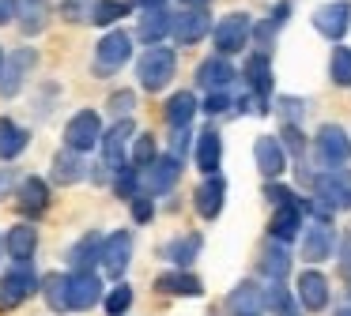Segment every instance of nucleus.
<instances>
[{"label":"nucleus","mask_w":351,"mask_h":316,"mask_svg":"<svg viewBox=\"0 0 351 316\" xmlns=\"http://www.w3.org/2000/svg\"><path fill=\"white\" fill-rule=\"evenodd\" d=\"M174 68H178V57L170 49H162V45H152V49L140 57L136 64V75H140V87L147 90H162L170 79H174Z\"/></svg>","instance_id":"1"},{"label":"nucleus","mask_w":351,"mask_h":316,"mask_svg":"<svg viewBox=\"0 0 351 316\" xmlns=\"http://www.w3.org/2000/svg\"><path fill=\"white\" fill-rule=\"evenodd\" d=\"M129 57H132V38L125 34V30H110L99 42V49H95V75L121 72V68L129 64Z\"/></svg>","instance_id":"2"},{"label":"nucleus","mask_w":351,"mask_h":316,"mask_svg":"<svg viewBox=\"0 0 351 316\" xmlns=\"http://www.w3.org/2000/svg\"><path fill=\"white\" fill-rule=\"evenodd\" d=\"M34 286H38V275H34V267H27V263H16L8 275H0V313L19 308L34 293Z\"/></svg>","instance_id":"3"},{"label":"nucleus","mask_w":351,"mask_h":316,"mask_svg":"<svg viewBox=\"0 0 351 316\" xmlns=\"http://www.w3.org/2000/svg\"><path fill=\"white\" fill-rule=\"evenodd\" d=\"M102 135H106V132H102V117H99V113H95V109H80L76 117L64 124V147L76 150V155H87Z\"/></svg>","instance_id":"4"},{"label":"nucleus","mask_w":351,"mask_h":316,"mask_svg":"<svg viewBox=\"0 0 351 316\" xmlns=\"http://www.w3.org/2000/svg\"><path fill=\"white\" fill-rule=\"evenodd\" d=\"M250 34H253V23H250V15H242V12L223 15V19L215 23V30H212L215 49L219 53H242V45L250 42Z\"/></svg>","instance_id":"5"},{"label":"nucleus","mask_w":351,"mask_h":316,"mask_svg":"<svg viewBox=\"0 0 351 316\" xmlns=\"http://www.w3.org/2000/svg\"><path fill=\"white\" fill-rule=\"evenodd\" d=\"M313 147H317V158L325 166H343L351 155V143H348V135H343L340 124H321Z\"/></svg>","instance_id":"6"},{"label":"nucleus","mask_w":351,"mask_h":316,"mask_svg":"<svg viewBox=\"0 0 351 316\" xmlns=\"http://www.w3.org/2000/svg\"><path fill=\"white\" fill-rule=\"evenodd\" d=\"M38 64V53L34 49H16L8 60H4V75H0V94L4 98H16L19 87H23V75Z\"/></svg>","instance_id":"7"},{"label":"nucleus","mask_w":351,"mask_h":316,"mask_svg":"<svg viewBox=\"0 0 351 316\" xmlns=\"http://www.w3.org/2000/svg\"><path fill=\"white\" fill-rule=\"evenodd\" d=\"M99 298H102V282H99V275L95 271H72L69 275V308H91V305H99Z\"/></svg>","instance_id":"8"},{"label":"nucleus","mask_w":351,"mask_h":316,"mask_svg":"<svg viewBox=\"0 0 351 316\" xmlns=\"http://www.w3.org/2000/svg\"><path fill=\"white\" fill-rule=\"evenodd\" d=\"M313 27L325 38H343V30L351 27V4L348 0H332V4H321L313 12Z\"/></svg>","instance_id":"9"},{"label":"nucleus","mask_w":351,"mask_h":316,"mask_svg":"<svg viewBox=\"0 0 351 316\" xmlns=\"http://www.w3.org/2000/svg\"><path fill=\"white\" fill-rule=\"evenodd\" d=\"M212 19H208V12L204 8H185V12H178L174 15V38L182 45H193V42H200L204 34H212Z\"/></svg>","instance_id":"10"},{"label":"nucleus","mask_w":351,"mask_h":316,"mask_svg":"<svg viewBox=\"0 0 351 316\" xmlns=\"http://www.w3.org/2000/svg\"><path fill=\"white\" fill-rule=\"evenodd\" d=\"M313 188H317V203H325L328 211L348 207V200H351L348 173H321V177H313Z\"/></svg>","instance_id":"11"},{"label":"nucleus","mask_w":351,"mask_h":316,"mask_svg":"<svg viewBox=\"0 0 351 316\" xmlns=\"http://www.w3.org/2000/svg\"><path fill=\"white\" fill-rule=\"evenodd\" d=\"M155 290L170 293V298H200V293H204V282H200L193 271L174 267V271H167V275L155 278Z\"/></svg>","instance_id":"12"},{"label":"nucleus","mask_w":351,"mask_h":316,"mask_svg":"<svg viewBox=\"0 0 351 316\" xmlns=\"http://www.w3.org/2000/svg\"><path fill=\"white\" fill-rule=\"evenodd\" d=\"M132 260V233L129 230H117L106 237V248H102V267H106V275H121L125 267H129Z\"/></svg>","instance_id":"13"},{"label":"nucleus","mask_w":351,"mask_h":316,"mask_svg":"<svg viewBox=\"0 0 351 316\" xmlns=\"http://www.w3.org/2000/svg\"><path fill=\"white\" fill-rule=\"evenodd\" d=\"M298 305L310 308V313H321L328 305V282L321 271H302L298 275Z\"/></svg>","instance_id":"14"},{"label":"nucleus","mask_w":351,"mask_h":316,"mask_svg":"<svg viewBox=\"0 0 351 316\" xmlns=\"http://www.w3.org/2000/svg\"><path fill=\"white\" fill-rule=\"evenodd\" d=\"M230 83H234V68H230L227 57H208L197 68V87H208V94L212 90H227Z\"/></svg>","instance_id":"15"},{"label":"nucleus","mask_w":351,"mask_h":316,"mask_svg":"<svg viewBox=\"0 0 351 316\" xmlns=\"http://www.w3.org/2000/svg\"><path fill=\"white\" fill-rule=\"evenodd\" d=\"M253 155H257V170L265 173V177H280L283 166H287L283 143H280V140H272V135H261V140L253 143Z\"/></svg>","instance_id":"16"},{"label":"nucleus","mask_w":351,"mask_h":316,"mask_svg":"<svg viewBox=\"0 0 351 316\" xmlns=\"http://www.w3.org/2000/svg\"><path fill=\"white\" fill-rule=\"evenodd\" d=\"M178 177H182V162H178L174 155H167V158H159V162L147 170L144 185H147L152 196H162V192H170V188L178 185Z\"/></svg>","instance_id":"17"},{"label":"nucleus","mask_w":351,"mask_h":316,"mask_svg":"<svg viewBox=\"0 0 351 316\" xmlns=\"http://www.w3.org/2000/svg\"><path fill=\"white\" fill-rule=\"evenodd\" d=\"M268 233H272L280 245H287V241H295L298 233H302V203H291V207H276L272 215V226H268Z\"/></svg>","instance_id":"18"},{"label":"nucleus","mask_w":351,"mask_h":316,"mask_svg":"<svg viewBox=\"0 0 351 316\" xmlns=\"http://www.w3.org/2000/svg\"><path fill=\"white\" fill-rule=\"evenodd\" d=\"M223 196H227V181L219 177V173H212V177L204 181V185L197 188V196H193V203H197V211L204 218H215L223 211Z\"/></svg>","instance_id":"19"},{"label":"nucleus","mask_w":351,"mask_h":316,"mask_svg":"<svg viewBox=\"0 0 351 316\" xmlns=\"http://www.w3.org/2000/svg\"><path fill=\"white\" fill-rule=\"evenodd\" d=\"M132 128H136V124H132V117H125V120H117V124L102 135V158H106V166H117V170H121V155H125V143H129Z\"/></svg>","instance_id":"20"},{"label":"nucleus","mask_w":351,"mask_h":316,"mask_svg":"<svg viewBox=\"0 0 351 316\" xmlns=\"http://www.w3.org/2000/svg\"><path fill=\"white\" fill-rule=\"evenodd\" d=\"M332 252V230L328 226H310V230L302 233V260L306 263H321L325 256Z\"/></svg>","instance_id":"21"},{"label":"nucleus","mask_w":351,"mask_h":316,"mask_svg":"<svg viewBox=\"0 0 351 316\" xmlns=\"http://www.w3.org/2000/svg\"><path fill=\"white\" fill-rule=\"evenodd\" d=\"M4 248H8V256L16 263H27L34 256V248H38V233L31 226H12L8 237H4Z\"/></svg>","instance_id":"22"},{"label":"nucleus","mask_w":351,"mask_h":316,"mask_svg":"<svg viewBox=\"0 0 351 316\" xmlns=\"http://www.w3.org/2000/svg\"><path fill=\"white\" fill-rule=\"evenodd\" d=\"M84 177H87L84 155H76V150L64 147L61 155L53 158V181H57V185H76V181H84Z\"/></svg>","instance_id":"23"},{"label":"nucleus","mask_w":351,"mask_h":316,"mask_svg":"<svg viewBox=\"0 0 351 316\" xmlns=\"http://www.w3.org/2000/svg\"><path fill=\"white\" fill-rule=\"evenodd\" d=\"M49 207V188L42 177H23V185H19V211H27V215H42V211Z\"/></svg>","instance_id":"24"},{"label":"nucleus","mask_w":351,"mask_h":316,"mask_svg":"<svg viewBox=\"0 0 351 316\" xmlns=\"http://www.w3.org/2000/svg\"><path fill=\"white\" fill-rule=\"evenodd\" d=\"M27 143H31V132H27V128H19L16 120H8V117L0 120V158H4V162L23 155Z\"/></svg>","instance_id":"25"},{"label":"nucleus","mask_w":351,"mask_h":316,"mask_svg":"<svg viewBox=\"0 0 351 316\" xmlns=\"http://www.w3.org/2000/svg\"><path fill=\"white\" fill-rule=\"evenodd\" d=\"M102 248H106V241H102L99 233H84V237L69 248V263L76 271H87V267H91V260H102Z\"/></svg>","instance_id":"26"},{"label":"nucleus","mask_w":351,"mask_h":316,"mask_svg":"<svg viewBox=\"0 0 351 316\" xmlns=\"http://www.w3.org/2000/svg\"><path fill=\"white\" fill-rule=\"evenodd\" d=\"M200 248H204L200 233H185V237H174V241H170L162 252H167V260L174 263V267H189V263L200 256Z\"/></svg>","instance_id":"27"},{"label":"nucleus","mask_w":351,"mask_h":316,"mask_svg":"<svg viewBox=\"0 0 351 316\" xmlns=\"http://www.w3.org/2000/svg\"><path fill=\"white\" fill-rule=\"evenodd\" d=\"M219 158H223V143H219V132H200V140H197V166L212 177L215 170H219Z\"/></svg>","instance_id":"28"},{"label":"nucleus","mask_w":351,"mask_h":316,"mask_svg":"<svg viewBox=\"0 0 351 316\" xmlns=\"http://www.w3.org/2000/svg\"><path fill=\"white\" fill-rule=\"evenodd\" d=\"M261 305H265V293H261L253 282L234 286V293H230V313L234 316H257Z\"/></svg>","instance_id":"29"},{"label":"nucleus","mask_w":351,"mask_h":316,"mask_svg":"<svg viewBox=\"0 0 351 316\" xmlns=\"http://www.w3.org/2000/svg\"><path fill=\"white\" fill-rule=\"evenodd\" d=\"M167 30H174V19H170V15L162 12V8H152V12H144V15H140L136 34L144 38L147 45H152V42H159V38L167 34Z\"/></svg>","instance_id":"30"},{"label":"nucleus","mask_w":351,"mask_h":316,"mask_svg":"<svg viewBox=\"0 0 351 316\" xmlns=\"http://www.w3.org/2000/svg\"><path fill=\"white\" fill-rule=\"evenodd\" d=\"M193 113H197V98H193L189 90H178V94L167 102V120H170V128H174V132H182V128L189 124Z\"/></svg>","instance_id":"31"},{"label":"nucleus","mask_w":351,"mask_h":316,"mask_svg":"<svg viewBox=\"0 0 351 316\" xmlns=\"http://www.w3.org/2000/svg\"><path fill=\"white\" fill-rule=\"evenodd\" d=\"M287 267H291L287 248H283L280 241H268V245L261 248V271H265V275H272L276 282H280V278L287 275Z\"/></svg>","instance_id":"32"},{"label":"nucleus","mask_w":351,"mask_h":316,"mask_svg":"<svg viewBox=\"0 0 351 316\" xmlns=\"http://www.w3.org/2000/svg\"><path fill=\"white\" fill-rule=\"evenodd\" d=\"M245 79H250V87L257 90L261 98L272 90V64H268L265 53H253L250 57V64H245Z\"/></svg>","instance_id":"33"},{"label":"nucleus","mask_w":351,"mask_h":316,"mask_svg":"<svg viewBox=\"0 0 351 316\" xmlns=\"http://www.w3.org/2000/svg\"><path fill=\"white\" fill-rule=\"evenodd\" d=\"M16 15L23 19L27 34L46 30V0H16Z\"/></svg>","instance_id":"34"},{"label":"nucleus","mask_w":351,"mask_h":316,"mask_svg":"<svg viewBox=\"0 0 351 316\" xmlns=\"http://www.w3.org/2000/svg\"><path fill=\"white\" fill-rule=\"evenodd\" d=\"M265 305L272 308L276 316H302V308H298V301L291 298V293L283 290L280 282H276V286H268V293H265Z\"/></svg>","instance_id":"35"},{"label":"nucleus","mask_w":351,"mask_h":316,"mask_svg":"<svg viewBox=\"0 0 351 316\" xmlns=\"http://www.w3.org/2000/svg\"><path fill=\"white\" fill-rule=\"evenodd\" d=\"M129 15V4L125 0H95V27H110V23L125 19Z\"/></svg>","instance_id":"36"},{"label":"nucleus","mask_w":351,"mask_h":316,"mask_svg":"<svg viewBox=\"0 0 351 316\" xmlns=\"http://www.w3.org/2000/svg\"><path fill=\"white\" fill-rule=\"evenodd\" d=\"M155 162H159V158H155V135L152 132L136 135V143H132V166H136V170H152Z\"/></svg>","instance_id":"37"},{"label":"nucleus","mask_w":351,"mask_h":316,"mask_svg":"<svg viewBox=\"0 0 351 316\" xmlns=\"http://www.w3.org/2000/svg\"><path fill=\"white\" fill-rule=\"evenodd\" d=\"M42 286H46V301H49V308H53V313H64V308H69V278L49 275Z\"/></svg>","instance_id":"38"},{"label":"nucleus","mask_w":351,"mask_h":316,"mask_svg":"<svg viewBox=\"0 0 351 316\" xmlns=\"http://www.w3.org/2000/svg\"><path fill=\"white\" fill-rule=\"evenodd\" d=\"M328 72H332V83H336V87H351V49H336Z\"/></svg>","instance_id":"39"},{"label":"nucleus","mask_w":351,"mask_h":316,"mask_svg":"<svg viewBox=\"0 0 351 316\" xmlns=\"http://www.w3.org/2000/svg\"><path fill=\"white\" fill-rule=\"evenodd\" d=\"M136 185H140L136 166H121V170L114 173V192L117 196H132V192H136Z\"/></svg>","instance_id":"40"},{"label":"nucleus","mask_w":351,"mask_h":316,"mask_svg":"<svg viewBox=\"0 0 351 316\" xmlns=\"http://www.w3.org/2000/svg\"><path fill=\"white\" fill-rule=\"evenodd\" d=\"M132 305V290H129V286H117V290L114 293H110V298H106V308H110V313H114V316H121L125 313V308H129Z\"/></svg>","instance_id":"41"},{"label":"nucleus","mask_w":351,"mask_h":316,"mask_svg":"<svg viewBox=\"0 0 351 316\" xmlns=\"http://www.w3.org/2000/svg\"><path fill=\"white\" fill-rule=\"evenodd\" d=\"M265 196H268L272 203H280V207H291V203H298L295 196H291L283 185H276V181H268V185H265Z\"/></svg>","instance_id":"42"},{"label":"nucleus","mask_w":351,"mask_h":316,"mask_svg":"<svg viewBox=\"0 0 351 316\" xmlns=\"http://www.w3.org/2000/svg\"><path fill=\"white\" fill-rule=\"evenodd\" d=\"M152 215H155L152 200H144V196H136V200H132V218H136V222H152Z\"/></svg>","instance_id":"43"},{"label":"nucleus","mask_w":351,"mask_h":316,"mask_svg":"<svg viewBox=\"0 0 351 316\" xmlns=\"http://www.w3.org/2000/svg\"><path fill=\"white\" fill-rule=\"evenodd\" d=\"M230 105V98H227V90H212V94L204 98V109L208 113H223Z\"/></svg>","instance_id":"44"},{"label":"nucleus","mask_w":351,"mask_h":316,"mask_svg":"<svg viewBox=\"0 0 351 316\" xmlns=\"http://www.w3.org/2000/svg\"><path fill=\"white\" fill-rule=\"evenodd\" d=\"M64 19L84 23V19H91V12H84V0H69V8H64Z\"/></svg>","instance_id":"45"},{"label":"nucleus","mask_w":351,"mask_h":316,"mask_svg":"<svg viewBox=\"0 0 351 316\" xmlns=\"http://www.w3.org/2000/svg\"><path fill=\"white\" fill-rule=\"evenodd\" d=\"M110 109L121 113V120H125L132 113V94H114V98H110Z\"/></svg>","instance_id":"46"},{"label":"nucleus","mask_w":351,"mask_h":316,"mask_svg":"<svg viewBox=\"0 0 351 316\" xmlns=\"http://www.w3.org/2000/svg\"><path fill=\"white\" fill-rule=\"evenodd\" d=\"M12 15H16V0H0V27H4Z\"/></svg>","instance_id":"47"},{"label":"nucleus","mask_w":351,"mask_h":316,"mask_svg":"<svg viewBox=\"0 0 351 316\" xmlns=\"http://www.w3.org/2000/svg\"><path fill=\"white\" fill-rule=\"evenodd\" d=\"M340 260H343V267L351 271V237H343V245H340Z\"/></svg>","instance_id":"48"},{"label":"nucleus","mask_w":351,"mask_h":316,"mask_svg":"<svg viewBox=\"0 0 351 316\" xmlns=\"http://www.w3.org/2000/svg\"><path fill=\"white\" fill-rule=\"evenodd\" d=\"M253 34H257L261 42H268V38H272V23H257V30H253Z\"/></svg>","instance_id":"49"},{"label":"nucleus","mask_w":351,"mask_h":316,"mask_svg":"<svg viewBox=\"0 0 351 316\" xmlns=\"http://www.w3.org/2000/svg\"><path fill=\"white\" fill-rule=\"evenodd\" d=\"M136 4H144V12H152V8H162L167 0H136Z\"/></svg>","instance_id":"50"},{"label":"nucleus","mask_w":351,"mask_h":316,"mask_svg":"<svg viewBox=\"0 0 351 316\" xmlns=\"http://www.w3.org/2000/svg\"><path fill=\"white\" fill-rule=\"evenodd\" d=\"M4 188H8V177H4V173H0V192H4Z\"/></svg>","instance_id":"51"},{"label":"nucleus","mask_w":351,"mask_h":316,"mask_svg":"<svg viewBox=\"0 0 351 316\" xmlns=\"http://www.w3.org/2000/svg\"><path fill=\"white\" fill-rule=\"evenodd\" d=\"M185 4H193V8H204V0H185Z\"/></svg>","instance_id":"52"},{"label":"nucleus","mask_w":351,"mask_h":316,"mask_svg":"<svg viewBox=\"0 0 351 316\" xmlns=\"http://www.w3.org/2000/svg\"><path fill=\"white\" fill-rule=\"evenodd\" d=\"M4 60H8V57H4V53H0V75H4Z\"/></svg>","instance_id":"53"},{"label":"nucleus","mask_w":351,"mask_h":316,"mask_svg":"<svg viewBox=\"0 0 351 316\" xmlns=\"http://www.w3.org/2000/svg\"><path fill=\"white\" fill-rule=\"evenodd\" d=\"M336 316H351V308H340V313H336Z\"/></svg>","instance_id":"54"},{"label":"nucleus","mask_w":351,"mask_h":316,"mask_svg":"<svg viewBox=\"0 0 351 316\" xmlns=\"http://www.w3.org/2000/svg\"><path fill=\"white\" fill-rule=\"evenodd\" d=\"M348 207H351V200H348Z\"/></svg>","instance_id":"55"}]
</instances>
